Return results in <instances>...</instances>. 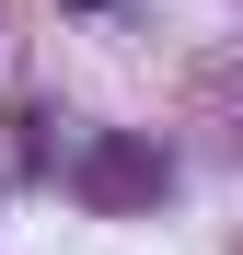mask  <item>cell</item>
<instances>
[{
	"label": "cell",
	"mask_w": 243,
	"mask_h": 255,
	"mask_svg": "<svg viewBox=\"0 0 243 255\" xmlns=\"http://www.w3.org/2000/svg\"><path fill=\"white\" fill-rule=\"evenodd\" d=\"M162 174H174V162H162V151H139V139L93 151V197H162Z\"/></svg>",
	"instance_id": "6da1fadb"
},
{
	"label": "cell",
	"mask_w": 243,
	"mask_h": 255,
	"mask_svg": "<svg viewBox=\"0 0 243 255\" xmlns=\"http://www.w3.org/2000/svg\"><path fill=\"white\" fill-rule=\"evenodd\" d=\"M81 12H93V0H81Z\"/></svg>",
	"instance_id": "7a4b0ae2"
}]
</instances>
